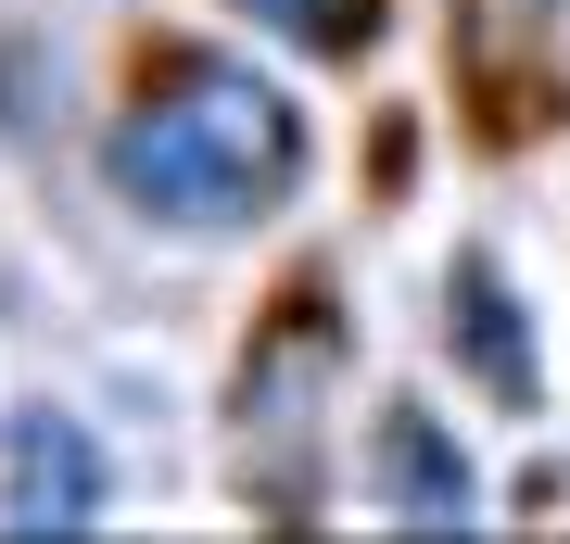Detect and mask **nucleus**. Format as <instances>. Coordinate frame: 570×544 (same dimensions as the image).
Masks as SVG:
<instances>
[{
	"label": "nucleus",
	"mask_w": 570,
	"mask_h": 544,
	"mask_svg": "<svg viewBox=\"0 0 570 544\" xmlns=\"http://www.w3.org/2000/svg\"><path fill=\"white\" fill-rule=\"evenodd\" d=\"M102 178H115L127 216L216 241V228H254V216H279V202L305 190V115H292L254 63L178 51L140 101H127V127L102 140Z\"/></svg>",
	"instance_id": "f257e3e1"
},
{
	"label": "nucleus",
	"mask_w": 570,
	"mask_h": 544,
	"mask_svg": "<svg viewBox=\"0 0 570 544\" xmlns=\"http://www.w3.org/2000/svg\"><path fill=\"white\" fill-rule=\"evenodd\" d=\"M317 393H330L317 317H292L279 343H254V367H242V431H266V456H242V482H266L279 506L317 482Z\"/></svg>",
	"instance_id": "f03ea898"
},
{
	"label": "nucleus",
	"mask_w": 570,
	"mask_h": 544,
	"mask_svg": "<svg viewBox=\"0 0 570 544\" xmlns=\"http://www.w3.org/2000/svg\"><path fill=\"white\" fill-rule=\"evenodd\" d=\"M444 317H456V355H469V380H482L494 405H532V393H546V380H532V317H520V291H508L494 254H456Z\"/></svg>",
	"instance_id": "7ed1b4c3"
},
{
	"label": "nucleus",
	"mask_w": 570,
	"mask_h": 544,
	"mask_svg": "<svg viewBox=\"0 0 570 544\" xmlns=\"http://www.w3.org/2000/svg\"><path fill=\"white\" fill-rule=\"evenodd\" d=\"M89 506H102V456H89V431H63V418L26 405V418H13V520H26V532H39V520L77 532Z\"/></svg>",
	"instance_id": "20e7f679"
},
{
	"label": "nucleus",
	"mask_w": 570,
	"mask_h": 544,
	"mask_svg": "<svg viewBox=\"0 0 570 544\" xmlns=\"http://www.w3.org/2000/svg\"><path fill=\"white\" fill-rule=\"evenodd\" d=\"M367 494H381V506H469V456L444 444V418H431V405H381Z\"/></svg>",
	"instance_id": "39448f33"
},
{
	"label": "nucleus",
	"mask_w": 570,
	"mask_h": 544,
	"mask_svg": "<svg viewBox=\"0 0 570 544\" xmlns=\"http://www.w3.org/2000/svg\"><path fill=\"white\" fill-rule=\"evenodd\" d=\"M228 13H254L266 39H292L305 63H367V51H381V13H393V0H228Z\"/></svg>",
	"instance_id": "423d86ee"
}]
</instances>
